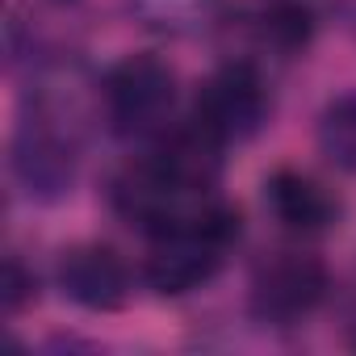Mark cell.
<instances>
[{
  "label": "cell",
  "instance_id": "obj_1",
  "mask_svg": "<svg viewBox=\"0 0 356 356\" xmlns=\"http://www.w3.org/2000/svg\"><path fill=\"white\" fill-rule=\"evenodd\" d=\"M235 235H239V214L227 210L222 202H214L202 214V222L172 227V231L155 235V248L147 252V264H143L147 285L168 298L193 293L197 285H206L218 273L222 252Z\"/></svg>",
  "mask_w": 356,
  "mask_h": 356
},
{
  "label": "cell",
  "instance_id": "obj_2",
  "mask_svg": "<svg viewBox=\"0 0 356 356\" xmlns=\"http://www.w3.org/2000/svg\"><path fill=\"white\" fill-rule=\"evenodd\" d=\"M101 101H105V118L118 134H126V138L163 134L172 105H176V76L168 63H159L151 55H134V59H122L105 76Z\"/></svg>",
  "mask_w": 356,
  "mask_h": 356
},
{
  "label": "cell",
  "instance_id": "obj_3",
  "mask_svg": "<svg viewBox=\"0 0 356 356\" xmlns=\"http://www.w3.org/2000/svg\"><path fill=\"white\" fill-rule=\"evenodd\" d=\"M268 118V92L252 63H227L197 88L193 126H202L214 143H248Z\"/></svg>",
  "mask_w": 356,
  "mask_h": 356
},
{
  "label": "cell",
  "instance_id": "obj_4",
  "mask_svg": "<svg viewBox=\"0 0 356 356\" xmlns=\"http://www.w3.org/2000/svg\"><path fill=\"white\" fill-rule=\"evenodd\" d=\"M327 293V273L318 260L285 252L256 268L252 277V310L268 323H298Z\"/></svg>",
  "mask_w": 356,
  "mask_h": 356
},
{
  "label": "cell",
  "instance_id": "obj_5",
  "mask_svg": "<svg viewBox=\"0 0 356 356\" xmlns=\"http://www.w3.org/2000/svg\"><path fill=\"white\" fill-rule=\"evenodd\" d=\"M13 172L30 197L55 202L72 189V176H76L72 143L51 122H26L13 143Z\"/></svg>",
  "mask_w": 356,
  "mask_h": 356
},
{
  "label": "cell",
  "instance_id": "obj_6",
  "mask_svg": "<svg viewBox=\"0 0 356 356\" xmlns=\"http://www.w3.org/2000/svg\"><path fill=\"white\" fill-rule=\"evenodd\" d=\"M59 289L84 310H118L130 293V277L109 248L88 243V248H72L59 260Z\"/></svg>",
  "mask_w": 356,
  "mask_h": 356
},
{
  "label": "cell",
  "instance_id": "obj_7",
  "mask_svg": "<svg viewBox=\"0 0 356 356\" xmlns=\"http://www.w3.org/2000/svg\"><path fill=\"white\" fill-rule=\"evenodd\" d=\"M264 206L293 235H323L339 214L335 197L302 172H273L264 185Z\"/></svg>",
  "mask_w": 356,
  "mask_h": 356
},
{
  "label": "cell",
  "instance_id": "obj_8",
  "mask_svg": "<svg viewBox=\"0 0 356 356\" xmlns=\"http://www.w3.org/2000/svg\"><path fill=\"white\" fill-rule=\"evenodd\" d=\"M310 30H314V26H310V13H306L302 5H285V0L256 9V17H252V38H256L264 51L281 55V59L298 55V51L310 42Z\"/></svg>",
  "mask_w": 356,
  "mask_h": 356
},
{
  "label": "cell",
  "instance_id": "obj_9",
  "mask_svg": "<svg viewBox=\"0 0 356 356\" xmlns=\"http://www.w3.org/2000/svg\"><path fill=\"white\" fill-rule=\"evenodd\" d=\"M318 151L335 172L356 176V92L335 97L318 118Z\"/></svg>",
  "mask_w": 356,
  "mask_h": 356
},
{
  "label": "cell",
  "instance_id": "obj_10",
  "mask_svg": "<svg viewBox=\"0 0 356 356\" xmlns=\"http://www.w3.org/2000/svg\"><path fill=\"white\" fill-rule=\"evenodd\" d=\"M130 9L159 34H193L214 22L218 0H130Z\"/></svg>",
  "mask_w": 356,
  "mask_h": 356
},
{
  "label": "cell",
  "instance_id": "obj_11",
  "mask_svg": "<svg viewBox=\"0 0 356 356\" xmlns=\"http://www.w3.org/2000/svg\"><path fill=\"white\" fill-rule=\"evenodd\" d=\"M0 298H5V310L17 314L34 302V273H26V264L17 256L5 260V281H0Z\"/></svg>",
  "mask_w": 356,
  "mask_h": 356
}]
</instances>
